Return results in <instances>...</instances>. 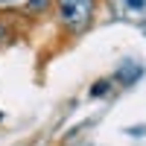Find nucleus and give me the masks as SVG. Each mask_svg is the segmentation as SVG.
Listing matches in <instances>:
<instances>
[{"label": "nucleus", "mask_w": 146, "mask_h": 146, "mask_svg": "<svg viewBox=\"0 0 146 146\" xmlns=\"http://www.w3.org/2000/svg\"><path fill=\"white\" fill-rule=\"evenodd\" d=\"M53 3H56V12H58V23L67 32L79 35L91 27L94 12H96V0H53Z\"/></svg>", "instance_id": "1"}, {"label": "nucleus", "mask_w": 146, "mask_h": 146, "mask_svg": "<svg viewBox=\"0 0 146 146\" xmlns=\"http://www.w3.org/2000/svg\"><path fill=\"white\" fill-rule=\"evenodd\" d=\"M140 76H143V64L135 62V58H126V62L117 67V73H114V79H117L120 85H126V88H129V85H135Z\"/></svg>", "instance_id": "2"}, {"label": "nucleus", "mask_w": 146, "mask_h": 146, "mask_svg": "<svg viewBox=\"0 0 146 146\" xmlns=\"http://www.w3.org/2000/svg\"><path fill=\"white\" fill-rule=\"evenodd\" d=\"M108 91H111V79H100L91 85V96L94 100H102V96H108Z\"/></svg>", "instance_id": "3"}, {"label": "nucleus", "mask_w": 146, "mask_h": 146, "mask_svg": "<svg viewBox=\"0 0 146 146\" xmlns=\"http://www.w3.org/2000/svg\"><path fill=\"white\" fill-rule=\"evenodd\" d=\"M50 3H53V0H29V3H27V12H29V15H41V12L50 9Z\"/></svg>", "instance_id": "4"}, {"label": "nucleus", "mask_w": 146, "mask_h": 146, "mask_svg": "<svg viewBox=\"0 0 146 146\" xmlns=\"http://www.w3.org/2000/svg\"><path fill=\"white\" fill-rule=\"evenodd\" d=\"M126 3V9H131V12H143L146 9V0H123Z\"/></svg>", "instance_id": "5"}, {"label": "nucleus", "mask_w": 146, "mask_h": 146, "mask_svg": "<svg viewBox=\"0 0 146 146\" xmlns=\"http://www.w3.org/2000/svg\"><path fill=\"white\" fill-rule=\"evenodd\" d=\"M6 41H9V23L0 18V44H6Z\"/></svg>", "instance_id": "6"}, {"label": "nucleus", "mask_w": 146, "mask_h": 146, "mask_svg": "<svg viewBox=\"0 0 146 146\" xmlns=\"http://www.w3.org/2000/svg\"><path fill=\"white\" fill-rule=\"evenodd\" d=\"M140 29H143V35H146V21H143V27H140Z\"/></svg>", "instance_id": "7"}, {"label": "nucleus", "mask_w": 146, "mask_h": 146, "mask_svg": "<svg viewBox=\"0 0 146 146\" xmlns=\"http://www.w3.org/2000/svg\"><path fill=\"white\" fill-rule=\"evenodd\" d=\"M0 3H12V0H0Z\"/></svg>", "instance_id": "8"}, {"label": "nucleus", "mask_w": 146, "mask_h": 146, "mask_svg": "<svg viewBox=\"0 0 146 146\" xmlns=\"http://www.w3.org/2000/svg\"><path fill=\"white\" fill-rule=\"evenodd\" d=\"M0 120H3V114H0Z\"/></svg>", "instance_id": "9"}]
</instances>
